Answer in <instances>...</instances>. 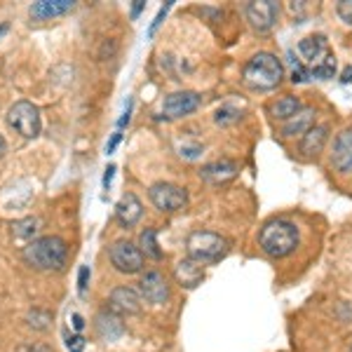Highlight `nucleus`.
Instances as JSON below:
<instances>
[{"label": "nucleus", "mask_w": 352, "mask_h": 352, "mask_svg": "<svg viewBox=\"0 0 352 352\" xmlns=\"http://www.w3.org/2000/svg\"><path fill=\"white\" fill-rule=\"evenodd\" d=\"M298 242V228L289 219H272L258 232V247L272 258H285L289 254H294Z\"/></svg>", "instance_id": "1"}, {"label": "nucleus", "mask_w": 352, "mask_h": 352, "mask_svg": "<svg viewBox=\"0 0 352 352\" xmlns=\"http://www.w3.org/2000/svg\"><path fill=\"white\" fill-rule=\"evenodd\" d=\"M285 78V68L282 61L270 52H258L244 64L242 68V82L249 89H256V92H268L275 89L277 85Z\"/></svg>", "instance_id": "2"}, {"label": "nucleus", "mask_w": 352, "mask_h": 352, "mask_svg": "<svg viewBox=\"0 0 352 352\" xmlns=\"http://www.w3.org/2000/svg\"><path fill=\"white\" fill-rule=\"evenodd\" d=\"M21 256L36 270H61L68 258V247L61 237L45 235L28 242L24 252H21Z\"/></svg>", "instance_id": "3"}, {"label": "nucleus", "mask_w": 352, "mask_h": 352, "mask_svg": "<svg viewBox=\"0 0 352 352\" xmlns=\"http://www.w3.org/2000/svg\"><path fill=\"white\" fill-rule=\"evenodd\" d=\"M228 249H230L228 240L212 230H195V232H190L188 240H186L188 258L197 261V263H202V265L219 263V261L228 254Z\"/></svg>", "instance_id": "4"}, {"label": "nucleus", "mask_w": 352, "mask_h": 352, "mask_svg": "<svg viewBox=\"0 0 352 352\" xmlns=\"http://www.w3.org/2000/svg\"><path fill=\"white\" fill-rule=\"evenodd\" d=\"M8 124L24 139H33L41 134V111L31 101H16L8 111Z\"/></svg>", "instance_id": "5"}, {"label": "nucleus", "mask_w": 352, "mask_h": 352, "mask_svg": "<svg viewBox=\"0 0 352 352\" xmlns=\"http://www.w3.org/2000/svg\"><path fill=\"white\" fill-rule=\"evenodd\" d=\"M109 256L113 268L118 272H124V275H134V272H141L146 265V256L134 242L129 240H118L113 247L109 249Z\"/></svg>", "instance_id": "6"}, {"label": "nucleus", "mask_w": 352, "mask_h": 352, "mask_svg": "<svg viewBox=\"0 0 352 352\" xmlns=\"http://www.w3.org/2000/svg\"><path fill=\"white\" fill-rule=\"evenodd\" d=\"M148 197L151 202L155 204V209L160 212H179L188 204V190L181 188L176 184H167V181H160V184H153L151 190H148Z\"/></svg>", "instance_id": "7"}, {"label": "nucleus", "mask_w": 352, "mask_h": 352, "mask_svg": "<svg viewBox=\"0 0 352 352\" xmlns=\"http://www.w3.org/2000/svg\"><path fill=\"white\" fill-rule=\"evenodd\" d=\"M247 21L252 24L254 31L265 33L277 24V14H280V5L275 0H252L244 8Z\"/></svg>", "instance_id": "8"}, {"label": "nucleus", "mask_w": 352, "mask_h": 352, "mask_svg": "<svg viewBox=\"0 0 352 352\" xmlns=\"http://www.w3.org/2000/svg\"><path fill=\"white\" fill-rule=\"evenodd\" d=\"M200 94L197 92H190V89H184V92H174L169 96H164L162 101V111L167 118H184V116H190L200 109Z\"/></svg>", "instance_id": "9"}, {"label": "nucleus", "mask_w": 352, "mask_h": 352, "mask_svg": "<svg viewBox=\"0 0 352 352\" xmlns=\"http://www.w3.org/2000/svg\"><path fill=\"white\" fill-rule=\"evenodd\" d=\"M139 292L148 303H167V298H169V285L162 272H157V270H148L141 275Z\"/></svg>", "instance_id": "10"}, {"label": "nucleus", "mask_w": 352, "mask_h": 352, "mask_svg": "<svg viewBox=\"0 0 352 352\" xmlns=\"http://www.w3.org/2000/svg\"><path fill=\"white\" fill-rule=\"evenodd\" d=\"M109 310H113L116 315H139L141 296L132 287H116L109 298Z\"/></svg>", "instance_id": "11"}, {"label": "nucleus", "mask_w": 352, "mask_h": 352, "mask_svg": "<svg viewBox=\"0 0 352 352\" xmlns=\"http://www.w3.org/2000/svg\"><path fill=\"white\" fill-rule=\"evenodd\" d=\"M94 331L101 340H118L124 336V322L113 310H101L94 317Z\"/></svg>", "instance_id": "12"}, {"label": "nucleus", "mask_w": 352, "mask_h": 352, "mask_svg": "<svg viewBox=\"0 0 352 352\" xmlns=\"http://www.w3.org/2000/svg\"><path fill=\"white\" fill-rule=\"evenodd\" d=\"M331 164L338 172H352V127L343 129L333 141Z\"/></svg>", "instance_id": "13"}, {"label": "nucleus", "mask_w": 352, "mask_h": 352, "mask_svg": "<svg viewBox=\"0 0 352 352\" xmlns=\"http://www.w3.org/2000/svg\"><path fill=\"white\" fill-rule=\"evenodd\" d=\"M240 172V167H237V162L232 160H217V162H209L204 164L200 169V179L207 181V184H228L232 181Z\"/></svg>", "instance_id": "14"}, {"label": "nucleus", "mask_w": 352, "mask_h": 352, "mask_svg": "<svg viewBox=\"0 0 352 352\" xmlns=\"http://www.w3.org/2000/svg\"><path fill=\"white\" fill-rule=\"evenodd\" d=\"M116 217L124 226V228H132V226L144 217V204L134 192H124V195L116 204Z\"/></svg>", "instance_id": "15"}, {"label": "nucleus", "mask_w": 352, "mask_h": 352, "mask_svg": "<svg viewBox=\"0 0 352 352\" xmlns=\"http://www.w3.org/2000/svg\"><path fill=\"white\" fill-rule=\"evenodd\" d=\"M73 8H76L73 0H38V3H33L31 8H28V14H31V19L43 21V19H52V16H61V14L71 12Z\"/></svg>", "instance_id": "16"}, {"label": "nucleus", "mask_w": 352, "mask_h": 352, "mask_svg": "<svg viewBox=\"0 0 352 352\" xmlns=\"http://www.w3.org/2000/svg\"><path fill=\"white\" fill-rule=\"evenodd\" d=\"M174 275H176V280H179L181 287L195 289L204 280V268H202V263H197V261L184 258V261H179V263H176Z\"/></svg>", "instance_id": "17"}, {"label": "nucleus", "mask_w": 352, "mask_h": 352, "mask_svg": "<svg viewBox=\"0 0 352 352\" xmlns=\"http://www.w3.org/2000/svg\"><path fill=\"white\" fill-rule=\"evenodd\" d=\"M312 127H315V111H312L310 106H303L296 116L289 118V120L282 124V136H303V134H308Z\"/></svg>", "instance_id": "18"}, {"label": "nucleus", "mask_w": 352, "mask_h": 352, "mask_svg": "<svg viewBox=\"0 0 352 352\" xmlns=\"http://www.w3.org/2000/svg\"><path fill=\"white\" fill-rule=\"evenodd\" d=\"M298 52L305 61L322 64V56H329V43L324 36H308L298 43Z\"/></svg>", "instance_id": "19"}, {"label": "nucleus", "mask_w": 352, "mask_h": 352, "mask_svg": "<svg viewBox=\"0 0 352 352\" xmlns=\"http://www.w3.org/2000/svg\"><path fill=\"white\" fill-rule=\"evenodd\" d=\"M327 139H329V124H315V127H312L308 134H303V139H300V151L308 157L320 155Z\"/></svg>", "instance_id": "20"}, {"label": "nucleus", "mask_w": 352, "mask_h": 352, "mask_svg": "<svg viewBox=\"0 0 352 352\" xmlns=\"http://www.w3.org/2000/svg\"><path fill=\"white\" fill-rule=\"evenodd\" d=\"M303 109V104H300V99L298 96H292V94H287V96H282V99H277L275 104L270 106V116L275 118V120H289V118H294L296 113Z\"/></svg>", "instance_id": "21"}, {"label": "nucleus", "mask_w": 352, "mask_h": 352, "mask_svg": "<svg viewBox=\"0 0 352 352\" xmlns=\"http://www.w3.org/2000/svg\"><path fill=\"white\" fill-rule=\"evenodd\" d=\"M38 226H41V221H38L36 217H26V219L14 221L12 237L14 240H21V242H26V240L33 242V237H36V232H38Z\"/></svg>", "instance_id": "22"}, {"label": "nucleus", "mask_w": 352, "mask_h": 352, "mask_svg": "<svg viewBox=\"0 0 352 352\" xmlns=\"http://www.w3.org/2000/svg\"><path fill=\"white\" fill-rule=\"evenodd\" d=\"M139 249L144 252V256H151V258H162V249L157 247V240H155V230L153 228H146L141 232L139 237Z\"/></svg>", "instance_id": "23"}, {"label": "nucleus", "mask_w": 352, "mask_h": 352, "mask_svg": "<svg viewBox=\"0 0 352 352\" xmlns=\"http://www.w3.org/2000/svg\"><path fill=\"white\" fill-rule=\"evenodd\" d=\"M310 73H312V78H320V80H331V78L336 76V56L333 54L324 56L322 64L310 68Z\"/></svg>", "instance_id": "24"}, {"label": "nucleus", "mask_w": 352, "mask_h": 352, "mask_svg": "<svg viewBox=\"0 0 352 352\" xmlns=\"http://www.w3.org/2000/svg\"><path fill=\"white\" fill-rule=\"evenodd\" d=\"M26 322L31 329H36V331H45V329H50V322H52V315H50L47 310L43 308H33L26 312Z\"/></svg>", "instance_id": "25"}, {"label": "nucleus", "mask_w": 352, "mask_h": 352, "mask_svg": "<svg viewBox=\"0 0 352 352\" xmlns=\"http://www.w3.org/2000/svg\"><path fill=\"white\" fill-rule=\"evenodd\" d=\"M89 277H92V272H89V265H80V270H78V294H80V296L87 294Z\"/></svg>", "instance_id": "26"}, {"label": "nucleus", "mask_w": 352, "mask_h": 352, "mask_svg": "<svg viewBox=\"0 0 352 352\" xmlns=\"http://www.w3.org/2000/svg\"><path fill=\"white\" fill-rule=\"evenodd\" d=\"M235 120H240V113H237L235 109H221L217 113V122L219 124H230V122H235Z\"/></svg>", "instance_id": "27"}, {"label": "nucleus", "mask_w": 352, "mask_h": 352, "mask_svg": "<svg viewBox=\"0 0 352 352\" xmlns=\"http://www.w3.org/2000/svg\"><path fill=\"white\" fill-rule=\"evenodd\" d=\"M336 12L345 24H352V0H340L336 5Z\"/></svg>", "instance_id": "28"}, {"label": "nucleus", "mask_w": 352, "mask_h": 352, "mask_svg": "<svg viewBox=\"0 0 352 352\" xmlns=\"http://www.w3.org/2000/svg\"><path fill=\"white\" fill-rule=\"evenodd\" d=\"M310 78H312L310 68H305L303 64H296V66H294V71H292V80H294V82H308Z\"/></svg>", "instance_id": "29"}, {"label": "nucleus", "mask_w": 352, "mask_h": 352, "mask_svg": "<svg viewBox=\"0 0 352 352\" xmlns=\"http://www.w3.org/2000/svg\"><path fill=\"white\" fill-rule=\"evenodd\" d=\"M132 106H134V101L127 99V104H124V111H122L120 120H118V132H120L122 127H127L129 120H132Z\"/></svg>", "instance_id": "30"}, {"label": "nucleus", "mask_w": 352, "mask_h": 352, "mask_svg": "<svg viewBox=\"0 0 352 352\" xmlns=\"http://www.w3.org/2000/svg\"><path fill=\"white\" fill-rule=\"evenodd\" d=\"M16 352H52V348H47L45 343H24L16 348Z\"/></svg>", "instance_id": "31"}, {"label": "nucleus", "mask_w": 352, "mask_h": 352, "mask_svg": "<svg viewBox=\"0 0 352 352\" xmlns=\"http://www.w3.org/2000/svg\"><path fill=\"white\" fill-rule=\"evenodd\" d=\"M169 8H172V3H164V8H160V12H157V16H155V19H153V24H151V28H148V33H151V36L157 31V26L162 24V19H164V14L169 12Z\"/></svg>", "instance_id": "32"}, {"label": "nucleus", "mask_w": 352, "mask_h": 352, "mask_svg": "<svg viewBox=\"0 0 352 352\" xmlns=\"http://www.w3.org/2000/svg\"><path fill=\"white\" fill-rule=\"evenodd\" d=\"M200 153H202V146H200V144H192V146H181V155H184V157H190V160H192V157H197V155H200Z\"/></svg>", "instance_id": "33"}, {"label": "nucleus", "mask_w": 352, "mask_h": 352, "mask_svg": "<svg viewBox=\"0 0 352 352\" xmlns=\"http://www.w3.org/2000/svg\"><path fill=\"white\" fill-rule=\"evenodd\" d=\"M66 345H68V350H71V352H82L85 338L82 336H71V338L66 340Z\"/></svg>", "instance_id": "34"}, {"label": "nucleus", "mask_w": 352, "mask_h": 352, "mask_svg": "<svg viewBox=\"0 0 352 352\" xmlns=\"http://www.w3.org/2000/svg\"><path fill=\"white\" fill-rule=\"evenodd\" d=\"M113 174H116V164H109V167H106V174H104V188H106V190L111 188Z\"/></svg>", "instance_id": "35"}, {"label": "nucleus", "mask_w": 352, "mask_h": 352, "mask_svg": "<svg viewBox=\"0 0 352 352\" xmlns=\"http://www.w3.org/2000/svg\"><path fill=\"white\" fill-rule=\"evenodd\" d=\"M120 139H122V134H120V132H116V134H113V139L109 141V144H106V153H109V155H111L113 151H116V146L120 144Z\"/></svg>", "instance_id": "36"}, {"label": "nucleus", "mask_w": 352, "mask_h": 352, "mask_svg": "<svg viewBox=\"0 0 352 352\" xmlns=\"http://www.w3.org/2000/svg\"><path fill=\"white\" fill-rule=\"evenodd\" d=\"M71 320H73V329H76V331H82V329H85V320H82V315H78V312H76V315H73Z\"/></svg>", "instance_id": "37"}, {"label": "nucleus", "mask_w": 352, "mask_h": 352, "mask_svg": "<svg viewBox=\"0 0 352 352\" xmlns=\"http://www.w3.org/2000/svg\"><path fill=\"white\" fill-rule=\"evenodd\" d=\"M340 82H352V66H345L343 68V73H340Z\"/></svg>", "instance_id": "38"}, {"label": "nucleus", "mask_w": 352, "mask_h": 352, "mask_svg": "<svg viewBox=\"0 0 352 352\" xmlns=\"http://www.w3.org/2000/svg\"><path fill=\"white\" fill-rule=\"evenodd\" d=\"M144 0H136V3H134V8H132V19H136V16H139V12H141V10H144Z\"/></svg>", "instance_id": "39"}, {"label": "nucleus", "mask_w": 352, "mask_h": 352, "mask_svg": "<svg viewBox=\"0 0 352 352\" xmlns=\"http://www.w3.org/2000/svg\"><path fill=\"white\" fill-rule=\"evenodd\" d=\"M5 153H8V141H5V136L0 134V157H3Z\"/></svg>", "instance_id": "40"}, {"label": "nucleus", "mask_w": 352, "mask_h": 352, "mask_svg": "<svg viewBox=\"0 0 352 352\" xmlns=\"http://www.w3.org/2000/svg\"><path fill=\"white\" fill-rule=\"evenodd\" d=\"M5 31H8V24H0V36H3Z\"/></svg>", "instance_id": "41"}]
</instances>
